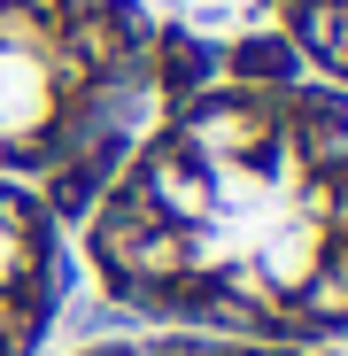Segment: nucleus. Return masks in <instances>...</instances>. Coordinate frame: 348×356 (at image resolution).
Masks as SVG:
<instances>
[{
    "label": "nucleus",
    "instance_id": "1",
    "mask_svg": "<svg viewBox=\"0 0 348 356\" xmlns=\"http://www.w3.org/2000/svg\"><path fill=\"white\" fill-rule=\"evenodd\" d=\"M85 256L116 302L248 341L348 325V108L209 86L116 163Z\"/></svg>",
    "mask_w": 348,
    "mask_h": 356
},
{
    "label": "nucleus",
    "instance_id": "2",
    "mask_svg": "<svg viewBox=\"0 0 348 356\" xmlns=\"http://www.w3.org/2000/svg\"><path fill=\"white\" fill-rule=\"evenodd\" d=\"M140 93L147 24L124 0H0V178L8 186H93Z\"/></svg>",
    "mask_w": 348,
    "mask_h": 356
},
{
    "label": "nucleus",
    "instance_id": "3",
    "mask_svg": "<svg viewBox=\"0 0 348 356\" xmlns=\"http://www.w3.org/2000/svg\"><path fill=\"white\" fill-rule=\"evenodd\" d=\"M54 302H63V248L54 209L31 186L0 178V356H31Z\"/></svg>",
    "mask_w": 348,
    "mask_h": 356
},
{
    "label": "nucleus",
    "instance_id": "4",
    "mask_svg": "<svg viewBox=\"0 0 348 356\" xmlns=\"http://www.w3.org/2000/svg\"><path fill=\"white\" fill-rule=\"evenodd\" d=\"M279 8H286V31L302 39L310 63L348 78V0H279Z\"/></svg>",
    "mask_w": 348,
    "mask_h": 356
},
{
    "label": "nucleus",
    "instance_id": "5",
    "mask_svg": "<svg viewBox=\"0 0 348 356\" xmlns=\"http://www.w3.org/2000/svg\"><path fill=\"white\" fill-rule=\"evenodd\" d=\"M85 356H302V348H279V341H108Z\"/></svg>",
    "mask_w": 348,
    "mask_h": 356
}]
</instances>
